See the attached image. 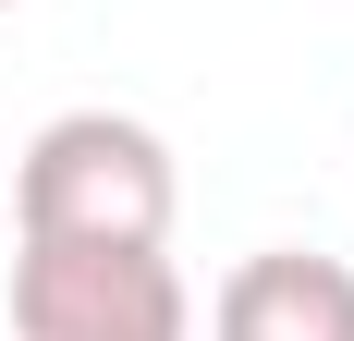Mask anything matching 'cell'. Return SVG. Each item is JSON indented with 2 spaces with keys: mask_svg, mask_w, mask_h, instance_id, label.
Masks as SVG:
<instances>
[{
  "mask_svg": "<svg viewBox=\"0 0 354 341\" xmlns=\"http://www.w3.org/2000/svg\"><path fill=\"white\" fill-rule=\"evenodd\" d=\"M171 146L135 110H62L12 159V220L37 244H171Z\"/></svg>",
  "mask_w": 354,
  "mask_h": 341,
  "instance_id": "1",
  "label": "cell"
},
{
  "mask_svg": "<svg viewBox=\"0 0 354 341\" xmlns=\"http://www.w3.org/2000/svg\"><path fill=\"white\" fill-rule=\"evenodd\" d=\"M0 12H12V0H0Z\"/></svg>",
  "mask_w": 354,
  "mask_h": 341,
  "instance_id": "4",
  "label": "cell"
},
{
  "mask_svg": "<svg viewBox=\"0 0 354 341\" xmlns=\"http://www.w3.org/2000/svg\"><path fill=\"white\" fill-rule=\"evenodd\" d=\"M12 341H196L171 244H37L12 256Z\"/></svg>",
  "mask_w": 354,
  "mask_h": 341,
  "instance_id": "2",
  "label": "cell"
},
{
  "mask_svg": "<svg viewBox=\"0 0 354 341\" xmlns=\"http://www.w3.org/2000/svg\"><path fill=\"white\" fill-rule=\"evenodd\" d=\"M208 341H354V269L342 256H245L208 305Z\"/></svg>",
  "mask_w": 354,
  "mask_h": 341,
  "instance_id": "3",
  "label": "cell"
}]
</instances>
